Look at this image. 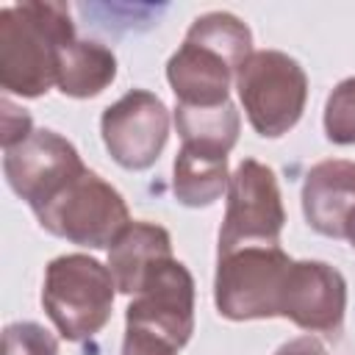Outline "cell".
Instances as JSON below:
<instances>
[{"mask_svg": "<svg viewBox=\"0 0 355 355\" xmlns=\"http://www.w3.org/2000/svg\"><path fill=\"white\" fill-rule=\"evenodd\" d=\"M3 355H58V341L36 322H14L3 333Z\"/></svg>", "mask_w": 355, "mask_h": 355, "instance_id": "cell-19", "label": "cell"}, {"mask_svg": "<svg viewBox=\"0 0 355 355\" xmlns=\"http://www.w3.org/2000/svg\"><path fill=\"white\" fill-rule=\"evenodd\" d=\"M100 133L105 150L119 166L141 172L158 161L169 139V111L153 92L130 89L103 111Z\"/></svg>", "mask_w": 355, "mask_h": 355, "instance_id": "cell-8", "label": "cell"}, {"mask_svg": "<svg viewBox=\"0 0 355 355\" xmlns=\"http://www.w3.org/2000/svg\"><path fill=\"white\" fill-rule=\"evenodd\" d=\"M75 42L67 3L28 0L0 8V86L8 94L42 97L58 78V61Z\"/></svg>", "mask_w": 355, "mask_h": 355, "instance_id": "cell-1", "label": "cell"}, {"mask_svg": "<svg viewBox=\"0 0 355 355\" xmlns=\"http://www.w3.org/2000/svg\"><path fill=\"white\" fill-rule=\"evenodd\" d=\"M33 214L47 233L94 250L111 247L130 225L122 194L92 169L72 178Z\"/></svg>", "mask_w": 355, "mask_h": 355, "instance_id": "cell-3", "label": "cell"}, {"mask_svg": "<svg viewBox=\"0 0 355 355\" xmlns=\"http://www.w3.org/2000/svg\"><path fill=\"white\" fill-rule=\"evenodd\" d=\"M178 349L166 347L164 341L139 333V330H125V341H122V355H175Z\"/></svg>", "mask_w": 355, "mask_h": 355, "instance_id": "cell-21", "label": "cell"}, {"mask_svg": "<svg viewBox=\"0 0 355 355\" xmlns=\"http://www.w3.org/2000/svg\"><path fill=\"white\" fill-rule=\"evenodd\" d=\"M302 214L308 225L330 239H347L355 214V161H319L302 183Z\"/></svg>", "mask_w": 355, "mask_h": 355, "instance_id": "cell-11", "label": "cell"}, {"mask_svg": "<svg viewBox=\"0 0 355 355\" xmlns=\"http://www.w3.org/2000/svg\"><path fill=\"white\" fill-rule=\"evenodd\" d=\"M83 169L86 166L75 144L47 128H36L28 139L8 147L3 155V172L8 186L31 205V211L44 205Z\"/></svg>", "mask_w": 355, "mask_h": 355, "instance_id": "cell-9", "label": "cell"}, {"mask_svg": "<svg viewBox=\"0 0 355 355\" xmlns=\"http://www.w3.org/2000/svg\"><path fill=\"white\" fill-rule=\"evenodd\" d=\"M125 330L147 333L172 349L189 344L194 333V277L175 261H161L133 294L125 311Z\"/></svg>", "mask_w": 355, "mask_h": 355, "instance_id": "cell-7", "label": "cell"}, {"mask_svg": "<svg viewBox=\"0 0 355 355\" xmlns=\"http://www.w3.org/2000/svg\"><path fill=\"white\" fill-rule=\"evenodd\" d=\"M114 78H116V55L100 42L75 39L61 53L55 86L67 97L86 100L100 94Z\"/></svg>", "mask_w": 355, "mask_h": 355, "instance_id": "cell-15", "label": "cell"}, {"mask_svg": "<svg viewBox=\"0 0 355 355\" xmlns=\"http://www.w3.org/2000/svg\"><path fill=\"white\" fill-rule=\"evenodd\" d=\"M239 111L233 103L225 105H175V128L183 139V144H200V147H214L222 153H230L236 139H239Z\"/></svg>", "mask_w": 355, "mask_h": 355, "instance_id": "cell-16", "label": "cell"}, {"mask_svg": "<svg viewBox=\"0 0 355 355\" xmlns=\"http://www.w3.org/2000/svg\"><path fill=\"white\" fill-rule=\"evenodd\" d=\"M347 311L344 275L324 261H291L280 316L308 333H338Z\"/></svg>", "mask_w": 355, "mask_h": 355, "instance_id": "cell-10", "label": "cell"}, {"mask_svg": "<svg viewBox=\"0 0 355 355\" xmlns=\"http://www.w3.org/2000/svg\"><path fill=\"white\" fill-rule=\"evenodd\" d=\"M286 225L275 172L244 158L227 183V208L219 230V255L239 247H275Z\"/></svg>", "mask_w": 355, "mask_h": 355, "instance_id": "cell-6", "label": "cell"}, {"mask_svg": "<svg viewBox=\"0 0 355 355\" xmlns=\"http://www.w3.org/2000/svg\"><path fill=\"white\" fill-rule=\"evenodd\" d=\"M324 133L333 144H355V78L341 80L324 103Z\"/></svg>", "mask_w": 355, "mask_h": 355, "instance_id": "cell-18", "label": "cell"}, {"mask_svg": "<svg viewBox=\"0 0 355 355\" xmlns=\"http://www.w3.org/2000/svg\"><path fill=\"white\" fill-rule=\"evenodd\" d=\"M347 239H349V244L355 247V214H352V219H349V225H347Z\"/></svg>", "mask_w": 355, "mask_h": 355, "instance_id": "cell-23", "label": "cell"}, {"mask_svg": "<svg viewBox=\"0 0 355 355\" xmlns=\"http://www.w3.org/2000/svg\"><path fill=\"white\" fill-rule=\"evenodd\" d=\"M291 258L275 247H239L222 252L214 277V302L225 319L280 316V297Z\"/></svg>", "mask_w": 355, "mask_h": 355, "instance_id": "cell-5", "label": "cell"}, {"mask_svg": "<svg viewBox=\"0 0 355 355\" xmlns=\"http://www.w3.org/2000/svg\"><path fill=\"white\" fill-rule=\"evenodd\" d=\"M236 89L250 125L266 139L288 133L308 100L305 69L280 50H255L239 67Z\"/></svg>", "mask_w": 355, "mask_h": 355, "instance_id": "cell-4", "label": "cell"}, {"mask_svg": "<svg viewBox=\"0 0 355 355\" xmlns=\"http://www.w3.org/2000/svg\"><path fill=\"white\" fill-rule=\"evenodd\" d=\"M275 355H327V349L313 336H300V338H291L288 344H283Z\"/></svg>", "mask_w": 355, "mask_h": 355, "instance_id": "cell-22", "label": "cell"}, {"mask_svg": "<svg viewBox=\"0 0 355 355\" xmlns=\"http://www.w3.org/2000/svg\"><path fill=\"white\" fill-rule=\"evenodd\" d=\"M236 78V67L219 55L216 50L197 44V42H183L169 64H166V80L183 105H225L230 103V80Z\"/></svg>", "mask_w": 355, "mask_h": 355, "instance_id": "cell-12", "label": "cell"}, {"mask_svg": "<svg viewBox=\"0 0 355 355\" xmlns=\"http://www.w3.org/2000/svg\"><path fill=\"white\" fill-rule=\"evenodd\" d=\"M166 258H172L169 233L153 222H130L108 247V269L114 275L116 291L136 294L144 277Z\"/></svg>", "mask_w": 355, "mask_h": 355, "instance_id": "cell-13", "label": "cell"}, {"mask_svg": "<svg viewBox=\"0 0 355 355\" xmlns=\"http://www.w3.org/2000/svg\"><path fill=\"white\" fill-rule=\"evenodd\" d=\"M31 133H33V125H31L28 111L11 105V100H3V150L19 144Z\"/></svg>", "mask_w": 355, "mask_h": 355, "instance_id": "cell-20", "label": "cell"}, {"mask_svg": "<svg viewBox=\"0 0 355 355\" xmlns=\"http://www.w3.org/2000/svg\"><path fill=\"white\" fill-rule=\"evenodd\" d=\"M227 153L183 144L172 166V191L186 208H208L227 189Z\"/></svg>", "mask_w": 355, "mask_h": 355, "instance_id": "cell-14", "label": "cell"}, {"mask_svg": "<svg viewBox=\"0 0 355 355\" xmlns=\"http://www.w3.org/2000/svg\"><path fill=\"white\" fill-rule=\"evenodd\" d=\"M114 291L116 283L108 266L97 258L72 252L47 263L42 305L67 341H86L111 319Z\"/></svg>", "mask_w": 355, "mask_h": 355, "instance_id": "cell-2", "label": "cell"}, {"mask_svg": "<svg viewBox=\"0 0 355 355\" xmlns=\"http://www.w3.org/2000/svg\"><path fill=\"white\" fill-rule=\"evenodd\" d=\"M186 39L216 50L219 55H225L236 67V72L252 55V33H250V28L239 17H233L227 11H211V14L197 17L191 22Z\"/></svg>", "mask_w": 355, "mask_h": 355, "instance_id": "cell-17", "label": "cell"}]
</instances>
